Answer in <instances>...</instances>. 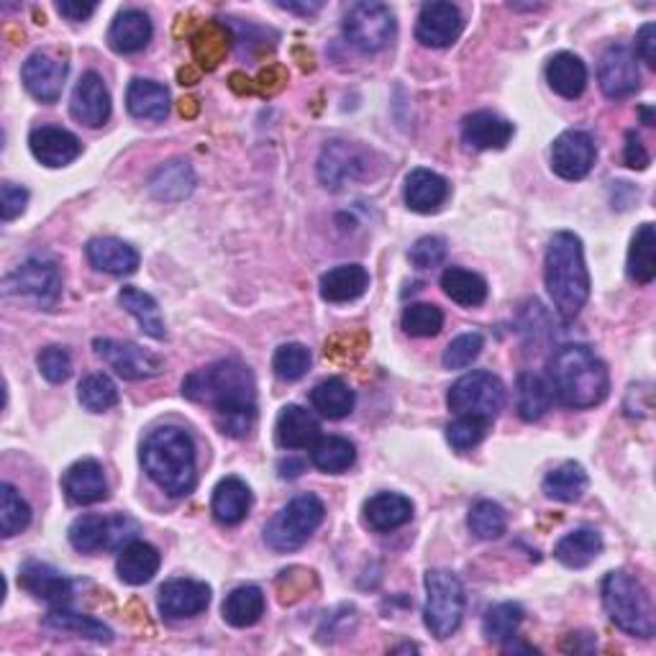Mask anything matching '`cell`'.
<instances>
[{
	"mask_svg": "<svg viewBox=\"0 0 656 656\" xmlns=\"http://www.w3.org/2000/svg\"><path fill=\"white\" fill-rule=\"evenodd\" d=\"M183 395L216 413V424L226 436L241 439L257 418V383L244 362L223 360L185 377Z\"/></svg>",
	"mask_w": 656,
	"mask_h": 656,
	"instance_id": "1",
	"label": "cell"
},
{
	"mask_svg": "<svg viewBox=\"0 0 656 656\" xmlns=\"http://www.w3.org/2000/svg\"><path fill=\"white\" fill-rule=\"evenodd\" d=\"M549 385L566 408H595L607 398L611 377L605 362L585 344H564L549 360Z\"/></svg>",
	"mask_w": 656,
	"mask_h": 656,
	"instance_id": "2",
	"label": "cell"
},
{
	"mask_svg": "<svg viewBox=\"0 0 656 656\" xmlns=\"http://www.w3.org/2000/svg\"><path fill=\"white\" fill-rule=\"evenodd\" d=\"M142 465L169 498H185L196 490L198 457L190 434L180 426H162L142 444Z\"/></svg>",
	"mask_w": 656,
	"mask_h": 656,
	"instance_id": "3",
	"label": "cell"
},
{
	"mask_svg": "<svg viewBox=\"0 0 656 656\" xmlns=\"http://www.w3.org/2000/svg\"><path fill=\"white\" fill-rule=\"evenodd\" d=\"M544 282L556 313L564 321L577 319L590 298V272L585 264L580 237L572 231H559L546 247Z\"/></svg>",
	"mask_w": 656,
	"mask_h": 656,
	"instance_id": "4",
	"label": "cell"
},
{
	"mask_svg": "<svg viewBox=\"0 0 656 656\" xmlns=\"http://www.w3.org/2000/svg\"><path fill=\"white\" fill-rule=\"evenodd\" d=\"M603 605L623 634L652 638L656 634L654 603L644 582L631 572H607L603 580Z\"/></svg>",
	"mask_w": 656,
	"mask_h": 656,
	"instance_id": "5",
	"label": "cell"
},
{
	"mask_svg": "<svg viewBox=\"0 0 656 656\" xmlns=\"http://www.w3.org/2000/svg\"><path fill=\"white\" fill-rule=\"evenodd\" d=\"M323 518H326V508H323L321 498H315L313 492L295 496L264 525L267 546L282 554L295 552L313 537V531L323 523Z\"/></svg>",
	"mask_w": 656,
	"mask_h": 656,
	"instance_id": "6",
	"label": "cell"
},
{
	"mask_svg": "<svg viewBox=\"0 0 656 656\" xmlns=\"http://www.w3.org/2000/svg\"><path fill=\"white\" fill-rule=\"evenodd\" d=\"M426 628L436 638L457 634L465 618V587L455 572L428 570L426 572Z\"/></svg>",
	"mask_w": 656,
	"mask_h": 656,
	"instance_id": "7",
	"label": "cell"
},
{
	"mask_svg": "<svg viewBox=\"0 0 656 656\" xmlns=\"http://www.w3.org/2000/svg\"><path fill=\"white\" fill-rule=\"evenodd\" d=\"M142 525L132 516H80L70 525V544L77 552L95 554V552H121L132 541L139 539Z\"/></svg>",
	"mask_w": 656,
	"mask_h": 656,
	"instance_id": "8",
	"label": "cell"
},
{
	"mask_svg": "<svg viewBox=\"0 0 656 656\" xmlns=\"http://www.w3.org/2000/svg\"><path fill=\"white\" fill-rule=\"evenodd\" d=\"M344 37L346 42L364 54H375L385 50L395 37V15L391 6L377 0H362L354 3L344 15Z\"/></svg>",
	"mask_w": 656,
	"mask_h": 656,
	"instance_id": "9",
	"label": "cell"
},
{
	"mask_svg": "<svg viewBox=\"0 0 656 656\" xmlns=\"http://www.w3.org/2000/svg\"><path fill=\"white\" fill-rule=\"evenodd\" d=\"M447 405L459 416L469 413L492 420L506 405V385L492 372H469L449 387Z\"/></svg>",
	"mask_w": 656,
	"mask_h": 656,
	"instance_id": "10",
	"label": "cell"
},
{
	"mask_svg": "<svg viewBox=\"0 0 656 656\" xmlns=\"http://www.w3.org/2000/svg\"><path fill=\"white\" fill-rule=\"evenodd\" d=\"M3 293L34 298L39 305H54L62 295V278L50 259H27L3 278Z\"/></svg>",
	"mask_w": 656,
	"mask_h": 656,
	"instance_id": "11",
	"label": "cell"
},
{
	"mask_svg": "<svg viewBox=\"0 0 656 656\" xmlns=\"http://www.w3.org/2000/svg\"><path fill=\"white\" fill-rule=\"evenodd\" d=\"M95 354L124 379H147L165 372V362L154 352L142 350L134 342H118V339H95Z\"/></svg>",
	"mask_w": 656,
	"mask_h": 656,
	"instance_id": "12",
	"label": "cell"
},
{
	"mask_svg": "<svg viewBox=\"0 0 656 656\" xmlns=\"http://www.w3.org/2000/svg\"><path fill=\"white\" fill-rule=\"evenodd\" d=\"M597 83L607 98H628L642 87V72H638L636 54L623 44L607 46L597 64Z\"/></svg>",
	"mask_w": 656,
	"mask_h": 656,
	"instance_id": "13",
	"label": "cell"
},
{
	"mask_svg": "<svg viewBox=\"0 0 656 656\" xmlns=\"http://www.w3.org/2000/svg\"><path fill=\"white\" fill-rule=\"evenodd\" d=\"M597 149L593 136L580 128L559 134L552 147V169L562 180H582L595 165Z\"/></svg>",
	"mask_w": 656,
	"mask_h": 656,
	"instance_id": "14",
	"label": "cell"
},
{
	"mask_svg": "<svg viewBox=\"0 0 656 656\" xmlns=\"http://www.w3.org/2000/svg\"><path fill=\"white\" fill-rule=\"evenodd\" d=\"M465 31V15L455 3H426L418 13L416 39L431 50L451 46Z\"/></svg>",
	"mask_w": 656,
	"mask_h": 656,
	"instance_id": "15",
	"label": "cell"
},
{
	"mask_svg": "<svg viewBox=\"0 0 656 656\" xmlns=\"http://www.w3.org/2000/svg\"><path fill=\"white\" fill-rule=\"evenodd\" d=\"M157 603L167 621L196 618L210 605V587L198 580H169L159 587Z\"/></svg>",
	"mask_w": 656,
	"mask_h": 656,
	"instance_id": "16",
	"label": "cell"
},
{
	"mask_svg": "<svg viewBox=\"0 0 656 656\" xmlns=\"http://www.w3.org/2000/svg\"><path fill=\"white\" fill-rule=\"evenodd\" d=\"M70 113L77 124L101 128L111 118V93L98 72H85L72 91Z\"/></svg>",
	"mask_w": 656,
	"mask_h": 656,
	"instance_id": "17",
	"label": "cell"
},
{
	"mask_svg": "<svg viewBox=\"0 0 656 656\" xmlns=\"http://www.w3.org/2000/svg\"><path fill=\"white\" fill-rule=\"evenodd\" d=\"M21 80L37 101L56 103L62 95L64 80H67V62L56 60L52 54L37 52L23 62Z\"/></svg>",
	"mask_w": 656,
	"mask_h": 656,
	"instance_id": "18",
	"label": "cell"
},
{
	"mask_svg": "<svg viewBox=\"0 0 656 656\" xmlns=\"http://www.w3.org/2000/svg\"><path fill=\"white\" fill-rule=\"evenodd\" d=\"M364 169H367V159L350 142H329L321 152L319 177L331 190H339L342 185L362 177Z\"/></svg>",
	"mask_w": 656,
	"mask_h": 656,
	"instance_id": "19",
	"label": "cell"
},
{
	"mask_svg": "<svg viewBox=\"0 0 656 656\" xmlns=\"http://www.w3.org/2000/svg\"><path fill=\"white\" fill-rule=\"evenodd\" d=\"M29 149L44 167H64L83 154V144L62 126H39L29 134Z\"/></svg>",
	"mask_w": 656,
	"mask_h": 656,
	"instance_id": "20",
	"label": "cell"
},
{
	"mask_svg": "<svg viewBox=\"0 0 656 656\" xmlns=\"http://www.w3.org/2000/svg\"><path fill=\"white\" fill-rule=\"evenodd\" d=\"M62 490L70 503L75 506H95L108 498V482L101 461L80 459L62 477Z\"/></svg>",
	"mask_w": 656,
	"mask_h": 656,
	"instance_id": "21",
	"label": "cell"
},
{
	"mask_svg": "<svg viewBox=\"0 0 656 656\" xmlns=\"http://www.w3.org/2000/svg\"><path fill=\"white\" fill-rule=\"evenodd\" d=\"M513 124L492 111H475L461 121V139L467 147L490 152V149H506L513 139Z\"/></svg>",
	"mask_w": 656,
	"mask_h": 656,
	"instance_id": "22",
	"label": "cell"
},
{
	"mask_svg": "<svg viewBox=\"0 0 656 656\" xmlns=\"http://www.w3.org/2000/svg\"><path fill=\"white\" fill-rule=\"evenodd\" d=\"M19 585L27 590V593L39 597V601L52 605L67 603V597L72 595V582L64 577L60 570H54L52 564L37 562V559L21 564Z\"/></svg>",
	"mask_w": 656,
	"mask_h": 656,
	"instance_id": "23",
	"label": "cell"
},
{
	"mask_svg": "<svg viewBox=\"0 0 656 656\" xmlns=\"http://www.w3.org/2000/svg\"><path fill=\"white\" fill-rule=\"evenodd\" d=\"M274 439L282 449H311L321 439V424L303 405H285L274 426Z\"/></svg>",
	"mask_w": 656,
	"mask_h": 656,
	"instance_id": "24",
	"label": "cell"
},
{
	"mask_svg": "<svg viewBox=\"0 0 656 656\" xmlns=\"http://www.w3.org/2000/svg\"><path fill=\"white\" fill-rule=\"evenodd\" d=\"M87 262H91L95 270L105 274H116V278H124V274H134L136 267H139V252L126 241L103 237L87 241L85 247Z\"/></svg>",
	"mask_w": 656,
	"mask_h": 656,
	"instance_id": "25",
	"label": "cell"
},
{
	"mask_svg": "<svg viewBox=\"0 0 656 656\" xmlns=\"http://www.w3.org/2000/svg\"><path fill=\"white\" fill-rule=\"evenodd\" d=\"M449 198V183L444 180L434 169H413L405 177V202L416 214H434L444 206V200Z\"/></svg>",
	"mask_w": 656,
	"mask_h": 656,
	"instance_id": "26",
	"label": "cell"
},
{
	"mask_svg": "<svg viewBox=\"0 0 656 656\" xmlns=\"http://www.w3.org/2000/svg\"><path fill=\"white\" fill-rule=\"evenodd\" d=\"M152 39V21L139 8H126L113 19L108 29V46L118 54L142 52Z\"/></svg>",
	"mask_w": 656,
	"mask_h": 656,
	"instance_id": "27",
	"label": "cell"
},
{
	"mask_svg": "<svg viewBox=\"0 0 656 656\" xmlns=\"http://www.w3.org/2000/svg\"><path fill=\"white\" fill-rule=\"evenodd\" d=\"M321 298L326 303H352L369 288V272L362 264H342L321 278Z\"/></svg>",
	"mask_w": 656,
	"mask_h": 656,
	"instance_id": "28",
	"label": "cell"
},
{
	"mask_svg": "<svg viewBox=\"0 0 656 656\" xmlns=\"http://www.w3.org/2000/svg\"><path fill=\"white\" fill-rule=\"evenodd\" d=\"M249 508H252V490H249V485L244 480H239V477H226V480L216 485L210 510H214L218 523L237 525L249 516Z\"/></svg>",
	"mask_w": 656,
	"mask_h": 656,
	"instance_id": "29",
	"label": "cell"
},
{
	"mask_svg": "<svg viewBox=\"0 0 656 656\" xmlns=\"http://www.w3.org/2000/svg\"><path fill=\"white\" fill-rule=\"evenodd\" d=\"M126 108L139 121H165L169 113V91L154 80L136 77L126 91Z\"/></svg>",
	"mask_w": 656,
	"mask_h": 656,
	"instance_id": "30",
	"label": "cell"
},
{
	"mask_svg": "<svg viewBox=\"0 0 656 656\" xmlns=\"http://www.w3.org/2000/svg\"><path fill=\"white\" fill-rule=\"evenodd\" d=\"M546 80L552 91L562 98H580L587 87V67L577 54L559 52L546 64Z\"/></svg>",
	"mask_w": 656,
	"mask_h": 656,
	"instance_id": "31",
	"label": "cell"
},
{
	"mask_svg": "<svg viewBox=\"0 0 656 656\" xmlns=\"http://www.w3.org/2000/svg\"><path fill=\"white\" fill-rule=\"evenodd\" d=\"M44 628L54 631V634H70V636L87 638V642H95V644L113 642V631L105 626L103 621L93 618V615L67 611V607H54V611L46 613Z\"/></svg>",
	"mask_w": 656,
	"mask_h": 656,
	"instance_id": "32",
	"label": "cell"
},
{
	"mask_svg": "<svg viewBox=\"0 0 656 656\" xmlns=\"http://www.w3.org/2000/svg\"><path fill=\"white\" fill-rule=\"evenodd\" d=\"M159 564H162V556L157 549L147 544V541L136 539L126 549H121L116 570L121 582L136 587V585H147L154 574H157Z\"/></svg>",
	"mask_w": 656,
	"mask_h": 656,
	"instance_id": "33",
	"label": "cell"
},
{
	"mask_svg": "<svg viewBox=\"0 0 656 656\" xmlns=\"http://www.w3.org/2000/svg\"><path fill=\"white\" fill-rule=\"evenodd\" d=\"M364 518L375 531H395L413 518V503L398 492H377L364 503Z\"/></svg>",
	"mask_w": 656,
	"mask_h": 656,
	"instance_id": "34",
	"label": "cell"
},
{
	"mask_svg": "<svg viewBox=\"0 0 656 656\" xmlns=\"http://www.w3.org/2000/svg\"><path fill=\"white\" fill-rule=\"evenodd\" d=\"M554 403V393L549 379H544L537 372H521L516 379V405L518 413H521L523 420H533L544 418L546 410L552 408Z\"/></svg>",
	"mask_w": 656,
	"mask_h": 656,
	"instance_id": "35",
	"label": "cell"
},
{
	"mask_svg": "<svg viewBox=\"0 0 656 656\" xmlns=\"http://www.w3.org/2000/svg\"><path fill=\"white\" fill-rule=\"evenodd\" d=\"M603 552V537L595 529H577L556 541L554 556L570 570H582L593 564Z\"/></svg>",
	"mask_w": 656,
	"mask_h": 656,
	"instance_id": "36",
	"label": "cell"
},
{
	"mask_svg": "<svg viewBox=\"0 0 656 656\" xmlns=\"http://www.w3.org/2000/svg\"><path fill=\"white\" fill-rule=\"evenodd\" d=\"M192 56L200 70H216L226 60L231 46V31L218 21H206L190 39Z\"/></svg>",
	"mask_w": 656,
	"mask_h": 656,
	"instance_id": "37",
	"label": "cell"
},
{
	"mask_svg": "<svg viewBox=\"0 0 656 656\" xmlns=\"http://www.w3.org/2000/svg\"><path fill=\"white\" fill-rule=\"evenodd\" d=\"M192 188H196V175H192V167L183 159L165 162V165L157 167V173L149 177V190L154 198L159 200H183L188 198Z\"/></svg>",
	"mask_w": 656,
	"mask_h": 656,
	"instance_id": "38",
	"label": "cell"
},
{
	"mask_svg": "<svg viewBox=\"0 0 656 656\" xmlns=\"http://www.w3.org/2000/svg\"><path fill=\"white\" fill-rule=\"evenodd\" d=\"M628 278L636 282V285H649L656 278V233L654 223H642L638 231L631 239L628 249V262H626Z\"/></svg>",
	"mask_w": 656,
	"mask_h": 656,
	"instance_id": "39",
	"label": "cell"
},
{
	"mask_svg": "<svg viewBox=\"0 0 656 656\" xmlns=\"http://www.w3.org/2000/svg\"><path fill=\"white\" fill-rule=\"evenodd\" d=\"M264 593L257 585L231 590L223 601V621L233 628H249L264 615Z\"/></svg>",
	"mask_w": 656,
	"mask_h": 656,
	"instance_id": "40",
	"label": "cell"
},
{
	"mask_svg": "<svg viewBox=\"0 0 656 656\" xmlns=\"http://www.w3.org/2000/svg\"><path fill=\"white\" fill-rule=\"evenodd\" d=\"M441 288L457 305L475 308L488 301V282L482 274L465 267H447L441 274Z\"/></svg>",
	"mask_w": 656,
	"mask_h": 656,
	"instance_id": "41",
	"label": "cell"
},
{
	"mask_svg": "<svg viewBox=\"0 0 656 656\" xmlns=\"http://www.w3.org/2000/svg\"><path fill=\"white\" fill-rule=\"evenodd\" d=\"M590 477L585 467L577 461H564L562 467H556L554 472L544 477V496L559 500V503H577V500L587 492Z\"/></svg>",
	"mask_w": 656,
	"mask_h": 656,
	"instance_id": "42",
	"label": "cell"
},
{
	"mask_svg": "<svg viewBox=\"0 0 656 656\" xmlns=\"http://www.w3.org/2000/svg\"><path fill=\"white\" fill-rule=\"evenodd\" d=\"M354 391L342 377H329L313 387L311 403L313 408L331 420L346 418L354 410Z\"/></svg>",
	"mask_w": 656,
	"mask_h": 656,
	"instance_id": "43",
	"label": "cell"
},
{
	"mask_svg": "<svg viewBox=\"0 0 656 656\" xmlns=\"http://www.w3.org/2000/svg\"><path fill=\"white\" fill-rule=\"evenodd\" d=\"M118 303L124 305L136 321H139L144 334L157 339V342H162V339L167 336L165 319H162L159 305L149 293H144L139 288H124L118 293Z\"/></svg>",
	"mask_w": 656,
	"mask_h": 656,
	"instance_id": "44",
	"label": "cell"
},
{
	"mask_svg": "<svg viewBox=\"0 0 656 656\" xmlns=\"http://www.w3.org/2000/svg\"><path fill=\"white\" fill-rule=\"evenodd\" d=\"M356 449L350 439L344 436H321L319 441L311 447V461L313 467H319L321 472L342 475L354 465Z\"/></svg>",
	"mask_w": 656,
	"mask_h": 656,
	"instance_id": "45",
	"label": "cell"
},
{
	"mask_svg": "<svg viewBox=\"0 0 656 656\" xmlns=\"http://www.w3.org/2000/svg\"><path fill=\"white\" fill-rule=\"evenodd\" d=\"M31 523V508L13 485H0V537L11 539Z\"/></svg>",
	"mask_w": 656,
	"mask_h": 656,
	"instance_id": "46",
	"label": "cell"
},
{
	"mask_svg": "<svg viewBox=\"0 0 656 656\" xmlns=\"http://www.w3.org/2000/svg\"><path fill=\"white\" fill-rule=\"evenodd\" d=\"M523 623V607L518 603H500L490 607L488 615H485V636L496 644H506L510 638H516L518 628Z\"/></svg>",
	"mask_w": 656,
	"mask_h": 656,
	"instance_id": "47",
	"label": "cell"
},
{
	"mask_svg": "<svg viewBox=\"0 0 656 656\" xmlns=\"http://www.w3.org/2000/svg\"><path fill=\"white\" fill-rule=\"evenodd\" d=\"M469 531L475 533L477 539L482 541H492V539H500L506 533V510L500 508L498 503H492V500H477L469 510Z\"/></svg>",
	"mask_w": 656,
	"mask_h": 656,
	"instance_id": "48",
	"label": "cell"
},
{
	"mask_svg": "<svg viewBox=\"0 0 656 656\" xmlns=\"http://www.w3.org/2000/svg\"><path fill=\"white\" fill-rule=\"evenodd\" d=\"M444 326V313L434 303H413L403 311V329L405 334L428 339L436 336Z\"/></svg>",
	"mask_w": 656,
	"mask_h": 656,
	"instance_id": "49",
	"label": "cell"
},
{
	"mask_svg": "<svg viewBox=\"0 0 656 656\" xmlns=\"http://www.w3.org/2000/svg\"><path fill=\"white\" fill-rule=\"evenodd\" d=\"M77 398L83 403L85 410L105 413L118 403V387L105 375H87L83 383H80Z\"/></svg>",
	"mask_w": 656,
	"mask_h": 656,
	"instance_id": "50",
	"label": "cell"
},
{
	"mask_svg": "<svg viewBox=\"0 0 656 656\" xmlns=\"http://www.w3.org/2000/svg\"><path fill=\"white\" fill-rule=\"evenodd\" d=\"M272 369L285 383H295V379L305 377L308 369H311V350L295 342L282 344L272 356Z\"/></svg>",
	"mask_w": 656,
	"mask_h": 656,
	"instance_id": "51",
	"label": "cell"
},
{
	"mask_svg": "<svg viewBox=\"0 0 656 656\" xmlns=\"http://www.w3.org/2000/svg\"><path fill=\"white\" fill-rule=\"evenodd\" d=\"M488 426H490L488 418L469 416V413H465V416H459L447 426V439L457 451H467L485 439Z\"/></svg>",
	"mask_w": 656,
	"mask_h": 656,
	"instance_id": "52",
	"label": "cell"
},
{
	"mask_svg": "<svg viewBox=\"0 0 656 656\" xmlns=\"http://www.w3.org/2000/svg\"><path fill=\"white\" fill-rule=\"evenodd\" d=\"M485 346V339L482 334H477V331H467V334H459L455 342L447 346V352H444V367L447 369H465L472 364L477 356H480Z\"/></svg>",
	"mask_w": 656,
	"mask_h": 656,
	"instance_id": "53",
	"label": "cell"
},
{
	"mask_svg": "<svg viewBox=\"0 0 656 656\" xmlns=\"http://www.w3.org/2000/svg\"><path fill=\"white\" fill-rule=\"evenodd\" d=\"M37 364H39V372H42V377L52 385L64 383L72 372V360L67 350H62V346H46V350H42V354H39Z\"/></svg>",
	"mask_w": 656,
	"mask_h": 656,
	"instance_id": "54",
	"label": "cell"
},
{
	"mask_svg": "<svg viewBox=\"0 0 656 656\" xmlns=\"http://www.w3.org/2000/svg\"><path fill=\"white\" fill-rule=\"evenodd\" d=\"M408 257L418 270H434L447 259V241L439 237H424L410 247Z\"/></svg>",
	"mask_w": 656,
	"mask_h": 656,
	"instance_id": "55",
	"label": "cell"
},
{
	"mask_svg": "<svg viewBox=\"0 0 656 656\" xmlns=\"http://www.w3.org/2000/svg\"><path fill=\"white\" fill-rule=\"evenodd\" d=\"M27 202H29L27 188H21V185H13V183H3V188H0V216H3V221H13V218H19L23 210H27Z\"/></svg>",
	"mask_w": 656,
	"mask_h": 656,
	"instance_id": "56",
	"label": "cell"
},
{
	"mask_svg": "<svg viewBox=\"0 0 656 656\" xmlns=\"http://www.w3.org/2000/svg\"><path fill=\"white\" fill-rule=\"evenodd\" d=\"M623 162H626V167L631 169H646L649 167V152H646V147L642 144V139H638L636 132H628L626 134V147H623Z\"/></svg>",
	"mask_w": 656,
	"mask_h": 656,
	"instance_id": "57",
	"label": "cell"
},
{
	"mask_svg": "<svg viewBox=\"0 0 656 656\" xmlns=\"http://www.w3.org/2000/svg\"><path fill=\"white\" fill-rule=\"evenodd\" d=\"M636 54L649 64V67H656V27L654 23H644L642 31L636 34Z\"/></svg>",
	"mask_w": 656,
	"mask_h": 656,
	"instance_id": "58",
	"label": "cell"
},
{
	"mask_svg": "<svg viewBox=\"0 0 656 656\" xmlns=\"http://www.w3.org/2000/svg\"><path fill=\"white\" fill-rule=\"evenodd\" d=\"M95 3H75V0H62V3H56V11H60L67 21H87L91 15L95 13Z\"/></svg>",
	"mask_w": 656,
	"mask_h": 656,
	"instance_id": "59",
	"label": "cell"
},
{
	"mask_svg": "<svg viewBox=\"0 0 656 656\" xmlns=\"http://www.w3.org/2000/svg\"><path fill=\"white\" fill-rule=\"evenodd\" d=\"M278 8H282V11H290V13L313 15V13L321 11L323 3H278Z\"/></svg>",
	"mask_w": 656,
	"mask_h": 656,
	"instance_id": "60",
	"label": "cell"
},
{
	"mask_svg": "<svg viewBox=\"0 0 656 656\" xmlns=\"http://www.w3.org/2000/svg\"><path fill=\"white\" fill-rule=\"evenodd\" d=\"M198 113V101L196 98H185L180 101V116H188L192 118Z\"/></svg>",
	"mask_w": 656,
	"mask_h": 656,
	"instance_id": "61",
	"label": "cell"
},
{
	"mask_svg": "<svg viewBox=\"0 0 656 656\" xmlns=\"http://www.w3.org/2000/svg\"><path fill=\"white\" fill-rule=\"evenodd\" d=\"M198 80V72H192L190 67L188 70H180V83L183 85H192Z\"/></svg>",
	"mask_w": 656,
	"mask_h": 656,
	"instance_id": "62",
	"label": "cell"
},
{
	"mask_svg": "<svg viewBox=\"0 0 656 656\" xmlns=\"http://www.w3.org/2000/svg\"><path fill=\"white\" fill-rule=\"evenodd\" d=\"M642 116H644L646 126H654V111L652 108H642Z\"/></svg>",
	"mask_w": 656,
	"mask_h": 656,
	"instance_id": "63",
	"label": "cell"
},
{
	"mask_svg": "<svg viewBox=\"0 0 656 656\" xmlns=\"http://www.w3.org/2000/svg\"><path fill=\"white\" fill-rule=\"evenodd\" d=\"M395 652H418V649H416V646L405 644V646H398V649H395Z\"/></svg>",
	"mask_w": 656,
	"mask_h": 656,
	"instance_id": "64",
	"label": "cell"
}]
</instances>
